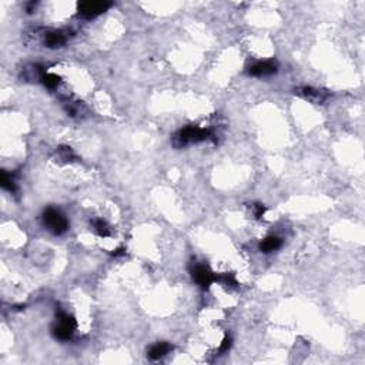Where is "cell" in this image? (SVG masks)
<instances>
[{
	"mask_svg": "<svg viewBox=\"0 0 365 365\" xmlns=\"http://www.w3.org/2000/svg\"><path fill=\"white\" fill-rule=\"evenodd\" d=\"M297 93L312 103H323L328 97V94L324 93L323 90H317V89H312V87H301V89L297 90Z\"/></svg>",
	"mask_w": 365,
	"mask_h": 365,
	"instance_id": "cell-7",
	"label": "cell"
},
{
	"mask_svg": "<svg viewBox=\"0 0 365 365\" xmlns=\"http://www.w3.org/2000/svg\"><path fill=\"white\" fill-rule=\"evenodd\" d=\"M43 221H44V225L56 236L64 234L69 228V221L66 220V217L59 210H55V208H47L43 213Z\"/></svg>",
	"mask_w": 365,
	"mask_h": 365,
	"instance_id": "cell-2",
	"label": "cell"
},
{
	"mask_svg": "<svg viewBox=\"0 0 365 365\" xmlns=\"http://www.w3.org/2000/svg\"><path fill=\"white\" fill-rule=\"evenodd\" d=\"M0 184H1V187H3L4 190H7V191H12V193H15V191H16V184H15L13 179H12V177H10L6 171H1Z\"/></svg>",
	"mask_w": 365,
	"mask_h": 365,
	"instance_id": "cell-12",
	"label": "cell"
},
{
	"mask_svg": "<svg viewBox=\"0 0 365 365\" xmlns=\"http://www.w3.org/2000/svg\"><path fill=\"white\" fill-rule=\"evenodd\" d=\"M74 328H76L74 320L66 312H59L57 314V323L53 327V335L60 341H67V340L72 338V335L74 332Z\"/></svg>",
	"mask_w": 365,
	"mask_h": 365,
	"instance_id": "cell-3",
	"label": "cell"
},
{
	"mask_svg": "<svg viewBox=\"0 0 365 365\" xmlns=\"http://www.w3.org/2000/svg\"><path fill=\"white\" fill-rule=\"evenodd\" d=\"M253 214L257 220L263 219L264 214H265V205L261 203H256L253 204Z\"/></svg>",
	"mask_w": 365,
	"mask_h": 365,
	"instance_id": "cell-16",
	"label": "cell"
},
{
	"mask_svg": "<svg viewBox=\"0 0 365 365\" xmlns=\"http://www.w3.org/2000/svg\"><path fill=\"white\" fill-rule=\"evenodd\" d=\"M213 134L208 128H200V127H185L180 130L173 137V144L177 148H182L191 143H200L210 139Z\"/></svg>",
	"mask_w": 365,
	"mask_h": 365,
	"instance_id": "cell-1",
	"label": "cell"
},
{
	"mask_svg": "<svg viewBox=\"0 0 365 365\" xmlns=\"http://www.w3.org/2000/svg\"><path fill=\"white\" fill-rule=\"evenodd\" d=\"M191 275H193V280L205 290L216 281V275L211 273V270L205 265H200V264L194 265V268L191 270Z\"/></svg>",
	"mask_w": 365,
	"mask_h": 365,
	"instance_id": "cell-5",
	"label": "cell"
},
{
	"mask_svg": "<svg viewBox=\"0 0 365 365\" xmlns=\"http://www.w3.org/2000/svg\"><path fill=\"white\" fill-rule=\"evenodd\" d=\"M41 81H43V84H44L46 87H49V89H56V87L59 86V83H60V77L56 76V74H53V73H44V74L41 76Z\"/></svg>",
	"mask_w": 365,
	"mask_h": 365,
	"instance_id": "cell-11",
	"label": "cell"
},
{
	"mask_svg": "<svg viewBox=\"0 0 365 365\" xmlns=\"http://www.w3.org/2000/svg\"><path fill=\"white\" fill-rule=\"evenodd\" d=\"M216 281H219L220 284L224 287H237V280L234 278L233 274H221V275H216Z\"/></svg>",
	"mask_w": 365,
	"mask_h": 365,
	"instance_id": "cell-14",
	"label": "cell"
},
{
	"mask_svg": "<svg viewBox=\"0 0 365 365\" xmlns=\"http://www.w3.org/2000/svg\"><path fill=\"white\" fill-rule=\"evenodd\" d=\"M281 238L280 237H277V236H270V237H267V238H264L263 241L260 243V250L263 251V253H273V251H275V250H278L280 247H281Z\"/></svg>",
	"mask_w": 365,
	"mask_h": 365,
	"instance_id": "cell-10",
	"label": "cell"
},
{
	"mask_svg": "<svg viewBox=\"0 0 365 365\" xmlns=\"http://www.w3.org/2000/svg\"><path fill=\"white\" fill-rule=\"evenodd\" d=\"M171 349H173V345H170L168 343H157L148 349L147 355L151 360H160L164 355H167Z\"/></svg>",
	"mask_w": 365,
	"mask_h": 365,
	"instance_id": "cell-8",
	"label": "cell"
},
{
	"mask_svg": "<svg viewBox=\"0 0 365 365\" xmlns=\"http://www.w3.org/2000/svg\"><path fill=\"white\" fill-rule=\"evenodd\" d=\"M66 43V37L61 32H47L44 36V44L50 49L61 47Z\"/></svg>",
	"mask_w": 365,
	"mask_h": 365,
	"instance_id": "cell-9",
	"label": "cell"
},
{
	"mask_svg": "<svg viewBox=\"0 0 365 365\" xmlns=\"http://www.w3.org/2000/svg\"><path fill=\"white\" fill-rule=\"evenodd\" d=\"M110 7L111 3L109 1H81L79 4V13L84 19H94Z\"/></svg>",
	"mask_w": 365,
	"mask_h": 365,
	"instance_id": "cell-4",
	"label": "cell"
},
{
	"mask_svg": "<svg viewBox=\"0 0 365 365\" xmlns=\"http://www.w3.org/2000/svg\"><path fill=\"white\" fill-rule=\"evenodd\" d=\"M122 254H124L123 248H119V250H116V253H113V256H122Z\"/></svg>",
	"mask_w": 365,
	"mask_h": 365,
	"instance_id": "cell-18",
	"label": "cell"
},
{
	"mask_svg": "<svg viewBox=\"0 0 365 365\" xmlns=\"http://www.w3.org/2000/svg\"><path fill=\"white\" fill-rule=\"evenodd\" d=\"M57 157L60 160H64V162H72V160L76 159V156H74V153L72 151L70 147H60V148H57Z\"/></svg>",
	"mask_w": 365,
	"mask_h": 365,
	"instance_id": "cell-15",
	"label": "cell"
},
{
	"mask_svg": "<svg viewBox=\"0 0 365 365\" xmlns=\"http://www.w3.org/2000/svg\"><path fill=\"white\" fill-rule=\"evenodd\" d=\"M231 337L230 335H225L224 337V340H223V343H221V345H220V352H227L230 348H231Z\"/></svg>",
	"mask_w": 365,
	"mask_h": 365,
	"instance_id": "cell-17",
	"label": "cell"
},
{
	"mask_svg": "<svg viewBox=\"0 0 365 365\" xmlns=\"http://www.w3.org/2000/svg\"><path fill=\"white\" fill-rule=\"evenodd\" d=\"M277 73V64L273 61H260L248 69V74L254 77H267Z\"/></svg>",
	"mask_w": 365,
	"mask_h": 365,
	"instance_id": "cell-6",
	"label": "cell"
},
{
	"mask_svg": "<svg viewBox=\"0 0 365 365\" xmlns=\"http://www.w3.org/2000/svg\"><path fill=\"white\" fill-rule=\"evenodd\" d=\"M93 228H94V231H96L100 237H107V236L110 234L109 225L106 224V221H103V220H94V221H93Z\"/></svg>",
	"mask_w": 365,
	"mask_h": 365,
	"instance_id": "cell-13",
	"label": "cell"
}]
</instances>
